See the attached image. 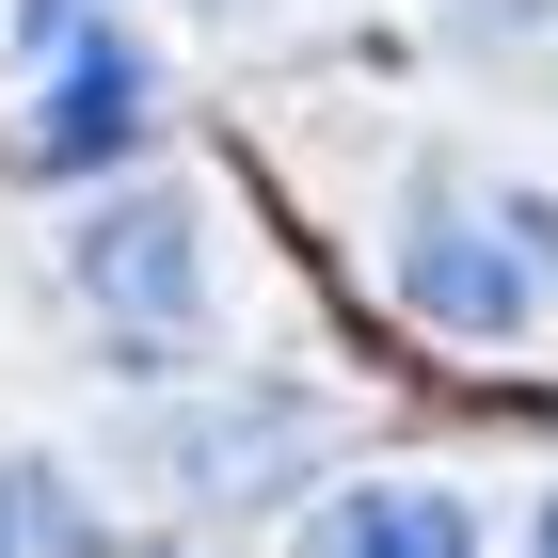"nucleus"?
I'll list each match as a JSON object with an SVG mask.
<instances>
[{
  "instance_id": "f257e3e1",
  "label": "nucleus",
  "mask_w": 558,
  "mask_h": 558,
  "mask_svg": "<svg viewBox=\"0 0 558 558\" xmlns=\"http://www.w3.org/2000/svg\"><path fill=\"white\" fill-rule=\"evenodd\" d=\"M384 288L415 303L447 351H526L558 319V192L415 160L399 175V223H384Z\"/></svg>"
},
{
  "instance_id": "f03ea898",
  "label": "nucleus",
  "mask_w": 558,
  "mask_h": 558,
  "mask_svg": "<svg viewBox=\"0 0 558 558\" xmlns=\"http://www.w3.org/2000/svg\"><path fill=\"white\" fill-rule=\"evenodd\" d=\"M64 288L96 303V336L129 367H192L223 336V271H208V208L175 175H96L64 223Z\"/></svg>"
},
{
  "instance_id": "7ed1b4c3",
  "label": "nucleus",
  "mask_w": 558,
  "mask_h": 558,
  "mask_svg": "<svg viewBox=\"0 0 558 558\" xmlns=\"http://www.w3.org/2000/svg\"><path fill=\"white\" fill-rule=\"evenodd\" d=\"M319 447H336V415H319V399H288V384H223V399H175L129 463L160 478L175 511H271L288 478H319Z\"/></svg>"
},
{
  "instance_id": "20e7f679",
  "label": "nucleus",
  "mask_w": 558,
  "mask_h": 558,
  "mask_svg": "<svg viewBox=\"0 0 558 558\" xmlns=\"http://www.w3.org/2000/svg\"><path fill=\"white\" fill-rule=\"evenodd\" d=\"M144 129H160V48H144L129 16H81V33L48 48V96H33V160H48V175H112Z\"/></svg>"
},
{
  "instance_id": "39448f33",
  "label": "nucleus",
  "mask_w": 558,
  "mask_h": 558,
  "mask_svg": "<svg viewBox=\"0 0 558 558\" xmlns=\"http://www.w3.org/2000/svg\"><path fill=\"white\" fill-rule=\"evenodd\" d=\"M303 558H478V511L447 478H336L303 511Z\"/></svg>"
},
{
  "instance_id": "423d86ee",
  "label": "nucleus",
  "mask_w": 558,
  "mask_h": 558,
  "mask_svg": "<svg viewBox=\"0 0 558 558\" xmlns=\"http://www.w3.org/2000/svg\"><path fill=\"white\" fill-rule=\"evenodd\" d=\"M81 16H96V0H16V33H33V48H64Z\"/></svg>"
},
{
  "instance_id": "0eeeda50",
  "label": "nucleus",
  "mask_w": 558,
  "mask_h": 558,
  "mask_svg": "<svg viewBox=\"0 0 558 558\" xmlns=\"http://www.w3.org/2000/svg\"><path fill=\"white\" fill-rule=\"evenodd\" d=\"M526 558H558V495H543V511H526Z\"/></svg>"
},
{
  "instance_id": "6e6552de",
  "label": "nucleus",
  "mask_w": 558,
  "mask_h": 558,
  "mask_svg": "<svg viewBox=\"0 0 558 558\" xmlns=\"http://www.w3.org/2000/svg\"><path fill=\"white\" fill-rule=\"evenodd\" d=\"M192 16H223V33H240V16H271V0H192Z\"/></svg>"
},
{
  "instance_id": "1a4fd4ad",
  "label": "nucleus",
  "mask_w": 558,
  "mask_h": 558,
  "mask_svg": "<svg viewBox=\"0 0 558 558\" xmlns=\"http://www.w3.org/2000/svg\"><path fill=\"white\" fill-rule=\"evenodd\" d=\"M0 558H16V526H0Z\"/></svg>"
}]
</instances>
